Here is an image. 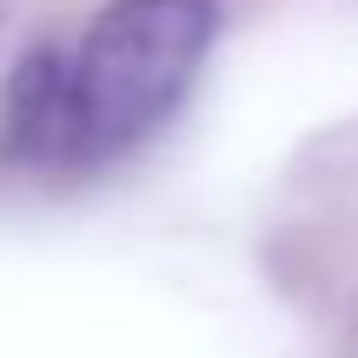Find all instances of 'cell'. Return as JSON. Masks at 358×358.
<instances>
[{
	"mask_svg": "<svg viewBox=\"0 0 358 358\" xmlns=\"http://www.w3.org/2000/svg\"><path fill=\"white\" fill-rule=\"evenodd\" d=\"M219 0H113L73 53V159L140 146L186 100Z\"/></svg>",
	"mask_w": 358,
	"mask_h": 358,
	"instance_id": "1",
	"label": "cell"
},
{
	"mask_svg": "<svg viewBox=\"0 0 358 358\" xmlns=\"http://www.w3.org/2000/svg\"><path fill=\"white\" fill-rule=\"evenodd\" d=\"M7 120L27 159H73V60L34 47L7 87Z\"/></svg>",
	"mask_w": 358,
	"mask_h": 358,
	"instance_id": "2",
	"label": "cell"
}]
</instances>
